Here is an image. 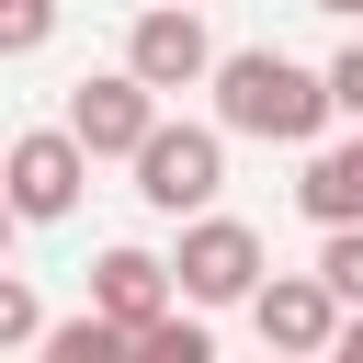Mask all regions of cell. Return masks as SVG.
Returning <instances> with one entry per match:
<instances>
[{"mask_svg": "<svg viewBox=\"0 0 363 363\" xmlns=\"http://www.w3.org/2000/svg\"><path fill=\"white\" fill-rule=\"evenodd\" d=\"M91 306H102L113 329H147L159 306H182V284H170L159 250H102V261H91Z\"/></svg>", "mask_w": 363, "mask_h": 363, "instance_id": "cell-8", "label": "cell"}, {"mask_svg": "<svg viewBox=\"0 0 363 363\" xmlns=\"http://www.w3.org/2000/svg\"><path fill=\"white\" fill-rule=\"evenodd\" d=\"M216 182H227V125H147L136 136V193H147V216H204L216 204Z\"/></svg>", "mask_w": 363, "mask_h": 363, "instance_id": "cell-2", "label": "cell"}, {"mask_svg": "<svg viewBox=\"0 0 363 363\" xmlns=\"http://www.w3.org/2000/svg\"><path fill=\"white\" fill-rule=\"evenodd\" d=\"M272 363H329V352H272Z\"/></svg>", "mask_w": 363, "mask_h": 363, "instance_id": "cell-17", "label": "cell"}, {"mask_svg": "<svg viewBox=\"0 0 363 363\" xmlns=\"http://www.w3.org/2000/svg\"><path fill=\"white\" fill-rule=\"evenodd\" d=\"M318 284H329L340 306H363V227H329V238H318Z\"/></svg>", "mask_w": 363, "mask_h": 363, "instance_id": "cell-13", "label": "cell"}, {"mask_svg": "<svg viewBox=\"0 0 363 363\" xmlns=\"http://www.w3.org/2000/svg\"><path fill=\"white\" fill-rule=\"evenodd\" d=\"M79 182H91V147H79L68 125H34V136L0 147V193H11L23 227H57V216L79 204Z\"/></svg>", "mask_w": 363, "mask_h": 363, "instance_id": "cell-4", "label": "cell"}, {"mask_svg": "<svg viewBox=\"0 0 363 363\" xmlns=\"http://www.w3.org/2000/svg\"><path fill=\"white\" fill-rule=\"evenodd\" d=\"M329 363H363V306H340V329H329Z\"/></svg>", "mask_w": 363, "mask_h": 363, "instance_id": "cell-16", "label": "cell"}, {"mask_svg": "<svg viewBox=\"0 0 363 363\" xmlns=\"http://www.w3.org/2000/svg\"><path fill=\"white\" fill-rule=\"evenodd\" d=\"M125 363H216V329H204V306H159V318L125 340Z\"/></svg>", "mask_w": 363, "mask_h": 363, "instance_id": "cell-11", "label": "cell"}, {"mask_svg": "<svg viewBox=\"0 0 363 363\" xmlns=\"http://www.w3.org/2000/svg\"><path fill=\"white\" fill-rule=\"evenodd\" d=\"M295 204H306L318 227H363V125H352L340 147H306V170H295Z\"/></svg>", "mask_w": 363, "mask_h": 363, "instance_id": "cell-9", "label": "cell"}, {"mask_svg": "<svg viewBox=\"0 0 363 363\" xmlns=\"http://www.w3.org/2000/svg\"><path fill=\"white\" fill-rule=\"evenodd\" d=\"M11 227H23V216H11V193H0V238H11Z\"/></svg>", "mask_w": 363, "mask_h": 363, "instance_id": "cell-18", "label": "cell"}, {"mask_svg": "<svg viewBox=\"0 0 363 363\" xmlns=\"http://www.w3.org/2000/svg\"><path fill=\"white\" fill-rule=\"evenodd\" d=\"M34 340H45V295L0 261V352H34Z\"/></svg>", "mask_w": 363, "mask_h": 363, "instance_id": "cell-12", "label": "cell"}, {"mask_svg": "<svg viewBox=\"0 0 363 363\" xmlns=\"http://www.w3.org/2000/svg\"><path fill=\"white\" fill-rule=\"evenodd\" d=\"M125 340H136V329H113L102 306H79V318H45L34 363H125Z\"/></svg>", "mask_w": 363, "mask_h": 363, "instance_id": "cell-10", "label": "cell"}, {"mask_svg": "<svg viewBox=\"0 0 363 363\" xmlns=\"http://www.w3.org/2000/svg\"><path fill=\"white\" fill-rule=\"evenodd\" d=\"M125 68H136L147 91H193V79H216V34H204V11H193V0L136 11V23H125Z\"/></svg>", "mask_w": 363, "mask_h": 363, "instance_id": "cell-5", "label": "cell"}, {"mask_svg": "<svg viewBox=\"0 0 363 363\" xmlns=\"http://www.w3.org/2000/svg\"><path fill=\"white\" fill-rule=\"evenodd\" d=\"M57 34V0H0V57H34Z\"/></svg>", "mask_w": 363, "mask_h": 363, "instance_id": "cell-14", "label": "cell"}, {"mask_svg": "<svg viewBox=\"0 0 363 363\" xmlns=\"http://www.w3.org/2000/svg\"><path fill=\"white\" fill-rule=\"evenodd\" d=\"M216 125L227 136H261V147H318L329 68H306L284 45H238V57H216Z\"/></svg>", "mask_w": 363, "mask_h": 363, "instance_id": "cell-1", "label": "cell"}, {"mask_svg": "<svg viewBox=\"0 0 363 363\" xmlns=\"http://www.w3.org/2000/svg\"><path fill=\"white\" fill-rule=\"evenodd\" d=\"M170 284H182V306H250L261 295V227H238V216H182V250H170Z\"/></svg>", "mask_w": 363, "mask_h": 363, "instance_id": "cell-3", "label": "cell"}, {"mask_svg": "<svg viewBox=\"0 0 363 363\" xmlns=\"http://www.w3.org/2000/svg\"><path fill=\"white\" fill-rule=\"evenodd\" d=\"M329 113H352V125H363V45H340V57H329Z\"/></svg>", "mask_w": 363, "mask_h": 363, "instance_id": "cell-15", "label": "cell"}, {"mask_svg": "<svg viewBox=\"0 0 363 363\" xmlns=\"http://www.w3.org/2000/svg\"><path fill=\"white\" fill-rule=\"evenodd\" d=\"M57 125H68L91 159H136V136L159 125V91H147L136 68H91V79L68 91V113H57Z\"/></svg>", "mask_w": 363, "mask_h": 363, "instance_id": "cell-6", "label": "cell"}, {"mask_svg": "<svg viewBox=\"0 0 363 363\" xmlns=\"http://www.w3.org/2000/svg\"><path fill=\"white\" fill-rule=\"evenodd\" d=\"M318 11H363V0H318Z\"/></svg>", "mask_w": 363, "mask_h": 363, "instance_id": "cell-19", "label": "cell"}, {"mask_svg": "<svg viewBox=\"0 0 363 363\" xmlns=\"http://www.w3.org/2000/svg\"><path fill=\"white\" fill-rule=\"evenodd\" d=\"M250 329H261V352H329V329H340V295H329L318 272H261V295H250Z\"/></svg>", "mask_w": 363, "mask_h": 363, "instance_id": "cell-7", "label": "cell"}]
</instances>
